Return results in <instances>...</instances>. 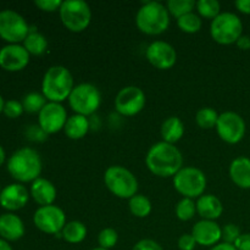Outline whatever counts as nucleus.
<instances>
[{
	"mask_svg": "<svg viewBox=\"0 0 250 250\" xmlns=\"http://www.w3.org/2000/svg\"><path fill=\"white\" fill-rule=\"evenodd\" d=\"M146 165L158 177H173L183 167V156L177 146L161 141L150 146L146 156Z\"/></svg>",
	"mask_w": 250,
	"mask_h": 250,
	"instance_id": "f257e3e1",
	"label": "nucleus"
},
{
	"mask_svg": "<svg viewBox=\"0 0 250 250\" xmlns=\"http://www.w3.org/2000/svg\"><path fill=\"white\" fill-rule=\"evenodd\" d=\"M43 170L41 155L34 149L24 146L15 151L7 160V171L19 183L34 182Z\"/></svg>",
	"mask_w": 250,
	"mask_h": 250,
	"instance_id": "f03ea898",
	"label": "nucleus"
},
{
	"mask_svg": "<svg viewBox=\"0 0 250 250\" xmlns=\"http://www.w3.org/2000/svg\"><path fill=\"white\" fill-rule=\"evenodd\" d=\"M73 88V76L65 66H51L44 73L42 81V94L48 102L61 104L63 100L68 99Z\"/></svg>",
	"mask_w": 250,
	"mask_h": 250,
	"instance_id": "7ed1b4c3",
	"label": "nucleus"
},
{
	"mask_svg": "<svg viewBox=\"0 0 250 250\" xmlns=\"http://www.w3.org/2000/svg\"><path fill=\"white\" fill-rule=\"evenodd\" d=\"M136 24L142 33L159 36L170 26V12L161 2L146 1L137 11Z\"/></svg>",
	"mask_w": 250,
	"mask_h": 250,
	"instance_id": "20e7f679",
	"label": "nucleus"
},
{
	"mask_svg": "<svg viewBox=\"0 0 250 250\" xmlns=\"http://www.w3.org/2000/svg\"><path fill=\"white\" fill-rule=\"evenodd\" d=\"M104 183L110 193L120 199H131L138 192L136 176L120 165H112L104 173Z\"/></svg>",
	"mask_w": 250,
	"mask_h": 250,
	"instance_id": "39448f33",
	"label": "nucleus"
},
{
	"mask_svg": "<svg viewBox=\"0 0 250 250\" xmlns=\"http://www.w3.org/2000/svg\"><path fill=\"white\" fill-rule=\"evenodd\" d=\"M210 36L221 45L237 43L243 36L242 20L233 12H221L210 23Z\"/></svg>",
	"mask_w": 250,
	"mask_h": 250,
	"instance_id": "423d86ee",
	"label": "nucleus"
},
{
	"mask_svg": "<svg viewBox=\"0 0 250 250\" xmlns=\"http://www.w3.org/2000/svg\"><path fill=\"white\" fill-rule=\"evenodd\" d=\"M63 26L73 33H80L88 28L92 21L89 5L83 0H66L59 10Z\"/></svg>",
	"mask_w": 250,
	"mask_h": 250,
	"instance_id": "0eeeda50",
	"label": "nucleus"
},
{
	"mask_svg": "<svg viewBox=\"0 0 250 250\" xmlns=\"http://www.w3.org/2000/svg\"><path fill=\"white\" fill-rule=\"evenodd\" d=\"M173 187L183 198H200L207 189V176L200 168L186 166L173 176Z\"/></svg>",
	"mask_w": 250,
	"mask_h": 250,
	"instance_id": "6e6552de",
	"label": "nucleus"
},
{
	"mask_svg": "<svg viewBox=\"0 0 250 250\" xmlns=\"http://www.w3.org/2000/svg\"><path fill=\"white\" fill-rule=\"evenodd\" d=\"M67 100L70 107L76 114L87 117L99 109L102 104V94L92 83H80L75 85Z\"/></svg>",
	"mask_w": 250,
	"mask_h": 250,
	"instance_id": "1a4fd4ad",
	"label": "nucleus"
},
{
	"mask_svg": "<svg viewBox=\"0 0 250 250\" xmlns=\"http://www.w3.org/2000/svg\"><path fill=\"white\" fill-rule=\"evenodd\" d=\"M29 26L24 17L14 10L0 11V38L9 44H20L29 33Z\"/></svg>",
	"mask_w": 250,
	"mask_h": 250,
	"instance_id": "9d476101",
	"label": "nucleus"
},
{
	"mask_svg": "<svg viewBox=\"0 0 250 250\" xmlns=\"http://www.w3.org/2000/svg\"><path fill=\"white\" fill-rule=\"evenodd\" d=\"M216 132L227 144H237L246 136V121L234 111H225L219 115Z\"/></svg>",
	"mask_w": 250,
	"mask_h": 250,
	"instance_id": "9b49d317",
	"label": "nucleus"
},
{
	"mask_svg": "<svg viewBox=\"0 0 250 250\" xmlns=\"http://www.w3.org/2000/svg\"><path fill=\"white\" fill-rule=\"evenodd\" d=\"M33 224L43 233L59 234L67 222L63 210L53 204L39 207L33 215Z\"/></svg>",
	"mask_w": 250,
	"mask_h": 250,
	"instance_id": "f8f14e48",
	"label": "nucleus"
},
{
	"mask_svg": "<svg viewBox=\"0 0 250 250\" xmlns=\"http://www.w3.org/2000/svg\"><path fill=\"white\" fill-rule=\"evenodd\" d=\"M146 93L136 85H127L117 93L115 98V109L126 117L136 116L146 106Z\"/></svg>",
	"mask_w": 250,
	"mask_h": 250,
	"instance_id": "ddd939ff",
	"label": "nucleus"
},
{
	"mask_svg": "<svg viewBox=\"0 0 250 250\" xmlns=\"http://www.w3.org/2000/svg\"><path fill=\"white\" fill-rule=\"evenodd\" d=\"M67 119V111L62 105L48 102L38 114V125L49 136L63 129Z\"/></svg>",
	"mask_w": 250,
	"mask_h": 250,
	"instance_id": "4468645a",
	"label": "nucleus"
},
{
	"mask_svg": "<svg viewBox=\"0 0 250 250\" xmlns=\"http://www.w3.org/2000/svg\"><path fill=\"white\" fill-rule=\"evenodd\" d=\"M146 58L158 70H170L177 61V53L167 42L155 41L146 48Z\"/></svg>",
	"mask_w": 250,
	"mask_h": 250,
	"instance_id": "2eb2a0df",
	"label": "nucleus"
},
{
	"mask_svg": "<svg viewBox=\"0 0 250 250\" xmlns=\"http://www.w3.org/2000/svg\"><path fill=\"white\" fill-rule=\"evenodd\" d=\"M31 55L21 44H7L0 49V67L9 72H19L27 67Z\"/></svg>",
	"mask_w": 250,
	"mask_h": 250,
	"instance_id": "dca6fc26",
	"label": "nucleus"
},
{
	"mask_svg": "<svg viewBox=\"0 0 250 250\" xmlns=\"http://www.w3.org/2000/svg\"><path fill=\"white\" fill-rule=\"evenodd\" d=\"M29 197L31 194L28 189L22 183H11L2 188L0 193V205L9 212H14L23 209L28 203Z\"/></svg>",
	"mask_w": 250,
	"mask_h": 250,
	"instance_id": "f3484780",
	"label": "nucleus"
},
{
	"mask_svg": "<svg viewBox=\"0 0 250 250\" xmlns=\"http://www.w3.org/2000/svg\"><path fill=\"white\" fill-rule=\"evenodd\" d=\"M192 236L194 237L198 246L215 247L220 243L222 237V227L216 221L200 220L193 226Z\"/></svg>",
	"mask_w": 250,
	"mask_h": 250,
	"instance_id": "a211bd4d",
	"label": "nucleus"
},
{
	"mask_svg": "<svg viewBox=\"0 0 250 250\" xmlns=\"http://www.w3.org/2000/svg\"><path fill=\"white\" fill-rule=\"evenodd\" d=\"M24 224L14 212L0 215V238L7 242H16L24 236Z\"/></svg>",
	"mask_w": 250,
	"mask_h": 250,
	"instance_id": "6ab92c4d",
	"label": "nucleus"
},
{
	"mask_svg": "<svg viewBox=\"0 0 250 250\" xmlns=\"http://www.w3.org/2000/svg\"><path fill=\"white\" fill-rule=\"evenodd\" d=\"M29 194L37 204L41 207H46V205L54 204L58 192H56L55 186L50 181L39 177L34 182H32Z\"/></svg>",
	"mask_w": 250,
	"mask_h": 250,
	"instance_id": "aec40b11",
	"label": "nucleus"
},
{
	"mask_svg": "<svg viewBox=\"0 0 250 250\" xmlns=\"http://www.w3.org/2000/svg\"><path fill=\"white\" fill-rule=\"evenodd\" d=\"M229 178L237 187L250 189V159L238 156L229 165Z\"/></svg>",
	"mask_w": 250,
	"mask_h": 250,
	"instance_id": "412c9836",
	"label": "nucleus"
},
{
	"mask_svg": "<svg viewBox=\"0 0 250 250\" xmlns=\"http://www.w3.org/2000/svg\"><path fill=\"white\" fill-rule=\"evenodd\" d=\"M197 212L203 220H210L215 221L219 219L224 212V205L221 200L212 194H203L198 198L197 202Z\"/></svg>",
	"mask_w": 250,
	"mask_h": 250,
	"instance_id": "4be33fe9",
	"label": "nucleus"
},
{
	"mask_svg": "<svg viewBox=\"0 0 250 250\" xmlns=\"http://www.w3.org/2000/svg\"><path fill=\"white\" fill-rule=\"evenodd\" d=\"M163 142L175 146L185 134V125L177 116H170L163 122L160 129Z\"/></svg>",
	"mask_w": 250,
	"mask_h": 250,
	"instance_id": "5701e85b",
	"label": "nucleus"
},
{
	"mask_svg": "<svg viewBox=\"0 0 250 250\" xmlns=\"http://www.w3.org/2000/svg\"><path fill=\"white\" fill-rule=\"evenodd\" d=\"M90 127V122L88 117L82 116V115H72L67 119L65 127H63V132L66 136L70 139L77 141V139H82L88 133Z\"/></svg>",
	"mask_w": 250,
	"mask_h": 250,
	"instance_id": "b1692460",
	"label": "nucleus"
},
{
	"mask_svg": "<svg viewBox=\"0 0 250 250\" xmlns=\"http://www.w3.org/2000/svg\"><path fill=\"white\" fill-rule=\"evenodd\" d=\"M61 237L63 241L71 244H78L82 243L87 237V227L83 222L77 221H70L65 225V227L61 231Z\"/></svg>",
	"mask_w": 250,
	"mask_h": 250,
	"instance_id": "393cba45",
	"label": "nucleus"
},
{
	"mask_svg": "<svg viewBox=\"0 0 250 250\" xmlns=\"http://www.w3.org/2000/svg\"><path fill=\"white\" fill-rule=\"evenodd\" d=\"M23 46L28 51L29 55L41 56L48 49V41L42 33L29 29L28 36L23 41Z\"/></svg>",
	"mask_w": 250,
	"mask_h": 250,
	"instance_id": "a878e982",
	"label": "nucleus"
},
{
	"mask_svg": "<svg viewBox=\"0 0 250 250\" xmlns=\"http://www.w3.org/2000/svg\"><path fill=\"white\" fill-rule=\"evenodd\" d=\"M128 208L131 214L139 219L149 216L151 209H153L151 202L143 194H136L134 197H132L128 202Z\"/></svg>",
	"mask_w": 250,
	"mask_h": 250,
	"instance_id": "bb28decb",
	"label": "nucleus"
},
{
	"mask_svg": "<svg viewBox=\"0 0 250 250\" xmlns=\"http://www.w3.org/2000/svg\"><path fill=\"white\" fill-rule=\"evenodd\" d=\"M22 105H23V110L29 114H39L44 106L46 105V99L42 93L32 92L28 93L22 99Z\"/></svg>",
	"mask_w": 250,
	"mask_h": 250,
	"instance_id": "cd10ccee",
	"label": "nucleus"
},
{
	"mask_svg": "<svg viewBox=\"0 0 250 250\" xmlns=\"http://www.w3.org/2000/svg\"><path fill=\"white\" fill-rule=\"evenodd\" d=\"M177 26L182 32L188 34H194L202 29L203 21L199 15L194 14V11L190 14L185 15V16L177 19Z\"/></svg>",
	"mask_w": 250,
	"mask_h": 250,
	"instance_id": "c85d7f7f",
	"label": "nucleus"
},
{
	"mask_svg": "<svg viewBox=\"0 0 250 250\" xmlns=\"http://www.w3.org/2000/svg\"><path fill=\"white\" fill-rule=\"evenodd\" d=\"M195 5H197V2L194 0H168L166 7H167L171 16L180 19L185 15L193 12V10L195 9Z\"/></svg>",
	"mask_w": 250,
	"mask_h": 250,
	"instance_id": "c756f323",
	"label": "nucleus"
},
{
	"mask_svg": "<svg viewBox=\"0 0 250 250\" xmlns=\"http://www.w3.org/2000/svg\"><path fill=\"white\" fill-rule=\"evenodd\" d=\"M219 114L211 107H203L195 115V122L203 129H211L216 127Z\"/></svg>",
	"mask_w": 250,
	"mask_h": 250,
	"instance_id": "7c9ffc66",
	"label": "nucleus"
},
{
	"mask_svg": "<svg viewBox=\"0 0 250 250\" xmlns=\"http://www.w3.org/2000/svg\"><path fill=\"white\" fill-rule=\"evenodd\" d=\"M199 16L204 19L214 20L221 14V5L217 0H199L195 5Z\"/></svg>",
	"mask_w": 250,
	"mask_h": 250,
	"instance_id": "2f4dec72",
	"label": "nucleus"
},
{
	"mask_svg": "<svg viewBox=\"0 0 250 250\" xmlns=\"http://www.w3.org/2000/svg\"><path fill=\"white\" fill-rule=\"evenodd\" d=\"M197 214V203L194 199L182 198L176 205V216L181 221H189Z\"/></svg>",
	"mask_w": 250,
	"mask_h": 250,
	"instance_id": "473e14b6",
	"label": "nucleus"
},
{
	"mask_svg": "<svg viewBox=\"0 0 250 250\" xmlns=\"http://www.w3.org/2000/svg\"><path fill=\"white\" fill-rule=\"evenodd\" d=\"M117 241H119V234H117L116 229H110V227L102 229L98 234V243H99L100 248L110 250L116 246Z\"/></svg>",
	"mask_w": 250,
	"mask_h": 250,
	"instance_id": "72a5a7b5",
	"label": "nucleus"
},
{
	"mask_svg": "<svg viewBox=\"0 0 250 250\" xmlns=\"http://www.w3.org/2000/svg\"><path fill=\"white\" fill-rule=\"evenodd\" d=\"M241 229L237 225L234 224H227L226 226L222 227V237L221 241L224 243H229V244H233L237 242V239L241 237Z\"/></svg>",
	"mask_w": 250,
	"mask_h": 250,
	"instance_id": "f704fd0d",
	"label": "nucleus"
},
{
	"mask_svg": "<svg viewBox=\"0 0 250 250\" xmlns=\"http://www.w3.org/2000/svg\"><path fill=\"white\" fill-rule=\"evenodd\" d=\"M23 105L19 100H7L5 102L4 106V115L9 119H17L23 114Z\"/></svg>",
	"mask_w": 250,
	"mask_h": 250,
	"instance_id": "c9c22d12",
	"label": "nucleus"
},
{
	"mask_svg": "<svg viewBox=\"0 0 250 250\" xmlns=\"http://www.w3.org/2000/svg\"><path fill=\"white\" fill-rule=\"evenodd\" d=\"M61 4H62L61 0H36L34 1V5L44 12L59 11L61 7Z\"/></svg>",
	"mask_w": 250,
	"mask_h": 250,
	"instance_id": "e433bc0d",
	"label": "nucleus"
},
{
	"mask_svg": "<svg viewBox=\"0 0 250 250\" xmlns=\"http://www.w3.org/2000/svg\"><path fill=\"white\" fill-rule=\"evenodd\" d=\"M26 136L32 142H44L48 138V134L41 128L39 125H32L27 128Z\"/></svg>",
	"mask_w": 250,
	"mask_h": 250,
	"instance_id": "4c0bfd02",
	"label": "nucleus"
},
{
	"mask_svg": "<svg viewBox=\"0 0 250 250\" xmlns=\"http://www.w3.org/2000/svg\"><path fill=\"white\" fill-rule=\"evenodd\" d=\"M197 246L198 244L192 233H185L178 238L177 247L180 250H194Z\"/></svg>",
	"mask_w": 250,
	"mask_h": 250,
	"instance_id": "58836bf2",
	"label": "nucleus"
},
{
	"mask_svg": "<svg viewBox=\"0 0 250 250\" xmlns=\"http://www.w3.org/2000/svg\"><path fill=\"white\" fill-rule=\"evenodd\" d=\"M132 250H164L163 247L158 243V242L153 241V239H141L139 242H137L133 246Z\"/></svg>",
	"mask_w": 250,
	"mask_h": 250,
	"instance_id": "ea45409f",
	"label": "nucleus"
},
{
	"mask_svg": "<svg viewBox=\"0 0 250 250\" xmlns=\"http://www.w3.org/2000/svg\"><path fill=\"white\" fill-rule=\"evenodd\" d=\"M234 247L237 250H250V233H242Z\"/></svg>",
	"mask_w": 250,
	"mask_h": 250,
	"instance_id": "a19ab883",
	"label": "nucleus"
},
{
	"mask_svg": "<svg viewBox=\"0 0 250 250\" xmlns=\"http://www.w3.org/2000/svg\"><path fill=\"white\" fill-rule=\"evenodd\" d=\"M234 6L237 7L239 12L246 15H250V0H237L234 2Z\"/></svg>",
	"mask_w": 250,
	"mask_h": 250,
	"instance_id": "79ce46f5",
	"label": "nucleus"
},
{
	"mask_svg": "<svg viewBox=\"0 0 250 250\" xmlns=\"http://www.w3.org/2000/svg\"><path fill=\"white\" fill-rule=\"evenodd\" d=\"M237 46L241 50H249L250 49V37L248 36H242L241 38L237 41Z\"/></svg>",
	"mask_w": 250,
	"mask_h": 250,
	"instance_id": "37998d69",
	"label": "nucleus"
},
{
	"mask_svg": "<svg viewBox=\"0 0 250 250\" xmlns=\"http://www.w3.org/2000/svg\"><path fill=\"white\" fill-rule=\"evenodd\" d=\"M210 250H237V249L233 244H229V243H224V242H220L219 244H216L215 247H212Z\"/></svg>",
	"mask_w": 250,
	"mask_h": 250,
	"instance_id": "c03bdc74",
	"label": "nucleus"
},
{
	"mask_svg": "<svg viewBox=\"0 0 250 250\" xmlns=\"http://www.w3.org/2000/svg\"><path fill=\"white\" fill-rule=\"evenodd\" d=\"M0 250H14V249H12V247L10 246L9 242L0 238Z\"/></svg>",
	"mask_w": 250,
	"mask_h": 250,
	"instance_id": "a18cd8bd",
	"label": "nucleus"
},
{
	"mask_svg": "<svg viewBox=\"0 0 250 250\" xmlns=\"http://www.w3.org/2000/svg\"><path fill=\"white\" fill-rule=\"evenodd\" d=\"M5 159H6V154H5L4 148L0 146V166L5 163Z\"/></svg>",
	"mask_w": 250,
	"mask_h": 250,
	"instance_id": "49530a36",
	"label": "nucleus"
},
{
	"mask_svg": "<svg viewBox=\"0 0 250 250\" xmlns=\"http://www.w3.org/2000/svg\"><path fill=\"white\" fill-rule=\"evenodd\" d=\"M4 106H5V102H4V98L0 95V114L4 111Z\"/></svg>",
	"mask_w": 250,
	"mask_h": 250,
	"instance_id": "de8ad7c7",
	"label": "nucleus"
},
{
	"mask_svg": "<svg viewBox=\"0 0 250 250\" xmlns=\"http://www.w3.org/2000/svg\"><path fill=\"white\" fill-rule=\"evenodd\" d=\"M92 250H107V249H104V248H100V247H98V248H94Z\"/></svg>",
	"mask_w": 250,
	"mask_h": 250,
	"instance_id": "09e8293b",
	"label": "nucleus"
},
{
	"mask_svg": "<svg viewBox=\"0 0 250 250\" xmlns=\"http://www.w3.org/2000/svg\"><path fill=\"white\" fill-rule=\"evenodd\" d=\"M1 190H2V188H1V185H0V193H1Z\"/></svg>",
	"mask_w": 250,
	"mask_h": 250,
	"instance_id": "8fccbe9b",
	"label": "nucleus"
}]
</instances>
